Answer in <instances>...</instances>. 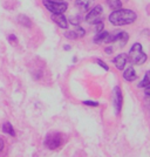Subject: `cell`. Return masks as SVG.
<instances>
[{
	"instance_id": "52a82bcc",
	"label": "cell",
	"mask_w": 150,
	"mask_h": 157,
	"mask_svg": "<svg viewBox=\"0 0 150 157\" xmlns=\"http://www.w3.org/2000/svg\"><path fill=\"white\" fill-rule=\"evenodd\" d=\"M52 20L60 27V28H68V21L66 19L63 13H53Z\"/></svg>"
},
{
	"instance_id": "8fae6325",
	"label": "cell",
	"mask_w": 150,
	"mask_h": 157,
	"mask_svg": "<svg viewBox=\"0 0 150 157\" xmlns=\"http://www.w3.org/2000/svg\"><path fill=\"white\" fill-rule=\"evenodd\" d=\"M108 33L109 32H106V31H102V32L98 33L96 35H95V38H94V42L95 44H102V42H105L106 38H107V35H108Z\"/></svg>"
},
{
	"instance_id": "ba28073f",
	"label": "cell",
	"mask_w": 150,
	"mask_h": 157,
	"mask_svg": "<svg viewBox=\"0 0 150 157\" xmlns=\"http://www.w3.org/2000/svg\"><path fill=\"white\" fill-rule=\"evenodd\" d=\"M127 59H128L127 54L122 53V54H118L113 62H114V65L116 66V68L118 71H123L124 67H125V63H127Z\"/></svg>"
},
{
	"instance_id": "8992f818",
	"label": "cell",
	"mask_w": 150,
	"mask_h": 157,
	"mask_svg": "<svg viewBox=\"0 0 150 157\" xmlns=\"http://www.w3.org/2000/svg\"><path fill=\"white\" fill-rule=\"evenodd\" d=\"M102 13H103V7H102V5H96V6H94V8L86 17V21L88 24H94L98 20L101 19Z\"/></svg>"
},
{
	"instance_id": "6da1fadb",
	"label": "cell",
	"mask_w": 150,
	"mask_h": 157,
	"mask_svg": "<svg viewBox=\"0 0 150 157\" xmlns=\"http://www.w3.org/2000/svg\"><path fill=\"white\" fill-rule=\"evenodd\" d=\"M137 18V14L131 10H123L120 8L116 11H113L109 15V21L115 26H124L133 24Z\"/></svg>"
},
{
	"instance_id": "7c38bea8",
	"label": "cell",
	"mask_w": 150,
	"mask_h": 157,
	"mask_svg": "<svg viewBox=\"0 0 150 157\" xmlns=\"http://www.w3.org/2000/svg\"><path fill=\"white\" fill-rule=\"evenodd\" d=\"M107 4H108V6L110 7L113 11H116V10L122 8L121 0H107Z\"/></svg>"
},
{
	"instance_id": "9a60e30c",
	"label": "cell",
	"mask_w": 150,
	"mask_h": 157,
	"mask_svg": "<svg viewBox=\"0 0 150 157\" xmlns=\"http://www.w3.org/2000/svg\"><path fill=\"white\" fill-rule=\"evenodd\" d=\"M149 83H150V81H149V73L147 72V73H145V75H144L143 81L138 83V88H144V87L149 86Z\"/></svg>"
},
{
	"instance_id": "e0dca14e",
	"label": "cell",
	"mask_w": 150,
	"mask_h": 157,
	"mask_svg": "<svg viewBox=\"0 0 150 157\" xmlns=\"http://www.w3.org/2000/svg\"><path fill=\"white\" fill-rule=\"evenodd\" d=\"M65 36L67 38V39H71V40H75L79 38L78 33L75 32V31H68V32H66Z\"/></svg>"
},
{
	"instance_id": "9c48e42d",
	"label": "cell",
	"mask_w": 150,
	"mask_h": 157,
	"mask_svg": "<svg viewBox=\"0 0 150 157\" xmlns=\"http://www.w3.org/2000/svg\"><path fill=\"white\" fill-rule=\"evenodd\" d=\"M123 78H124V80H127V81H129V82L135 81L136 78H137L136 73H135V69H134L133 67L127 68V69L123 72Z\"/></svg>"
},
{
	"instance_id": "603a6c76",
	"label": "cell",
	"mask_w": 150,
	"mask_h": 157,
	"mask_svg": "<svg viewBox=\"0 0 150 157\" xmlns=\"http://www.w3.org/2000/svg\"><path fill=\"white\" fill-rule=\"evenodd\" d=\"M144 88H145V96H148V95H149V86H147V87H144Z\"/></svg>"
},
{
	"instance_id": "cb8c5ba5",
	"label": "cell",
	"mask_w": 150,
	"mask_h": 157,
	"mask_svg": "<svg viewBox=\"0 0 150 157\" xmlns=\"http://www.w3.org/2000/svg\"><path fill=\"white\" fill-rule=\"evenodd\" d=\"M106 52H107V54H110V53L113 52V48H111V47H108V48H106Z\"/></svg>"
},
{
	"instance_id": "44dd1931",
	"label": "cell",
	"mask_w": 150,
	"mask_h": 157,
	"mask_svg": "<svg viewBox=\"0 0 150 157\" xmlns=\"http://www.w3.org/2000/svg\"><path fill=\"white\" fill-rule=\"evenodd\" d=\"M7 39H8V41H10V42H13V44H15V42H17V36H15L14 34H10Z\"/></svg>"
},
{
	"instance_id": "3957f363",
	"label": "cell",
	"mask_w": 150,
	"mask_h": 157,
	"mask_svg": "<svg viewBox=\"0 0 150 157\" xmlns=\"http://www.w3.org/2000/svg\"><path fill=\"white\" fill-rule=\"evenodd\" d=\"M45 147L51 150H56L63 144V135L60 132H51L45 138Z\"/></svg>"
},
{
	"instance_id": "d6986e66",
	"label": "cell",
	"mask_w": 150,
	"mask_h": 157,
	"mask_svg": "<svg viewBox=\"0 0 150 157\" xmlns=\"http://www.w3.org/2000/svg\"><path fill=\"white\" fill-rule=\"evenodd\" d=\"M95 62H96L98 65L101 66V67H103V69H105V71H108V69H109V67H108V66L106 65V63L103 62V61H101V60L96 59V60H95Z\"/></svg>"
},
{
	"instance_id": "4fadbf2b",
	"label": "cell",
	"mask_w": 150,
	"mask_h": 157,
	"mask_svg": "<svg viewBox=\"0 0 150 157\" xmlns=\"http://www.w3.org/2000/svg\"><path fill=\"white\" fill-rule=\"evenodd\" d=\"M129 35L127 32H118V38L117 41L120 42V46H125V44L128 42Z\"/></svg>"
},
{
	"instance_id": "5b68a950",
	"label": "cell",
	"mask_w": 150,
	"mask_h": 157,
	"mask_svg": "<svg viewBox=\"0 0 150 157\" xmlns=\"http://www.w3.org/2000/svg\"><path fill=\"white\" fill-rule=\"evenodd\" d=\"M113 105L115 108V114L118 115L120 111H121V108H122V102H123V98H122V93H121V89L120 87H114L113 89Z\"/></svg>"
},
{
	"instance_id": "ac0fdd59",
	"label": "cell",
	"mask_w": 150,
	"mask_h": 157,
	"mask_svg": "<svg viewBox=\"0 0 150 157\" xmlns=\"http://www.w3.org/2000/svg\"><path fill=\"white\" fill-rule=\"evenodd\" d=\"M94 25H95V28H96V33H100L103 31V28H105V24H103V21L100 19L98 20L96 22H94Z\"/></svg>"
},
{
	"instance_id": "ffe728a7",
	"label": "cell",
	"mask_w": 150,
	"mask_h": 157,
	"mask_svg": "<svg viewBox=\"0 0 150 157\" xmlns=\"http://www.w3.org/2000/svg\"><path fill=\"white\" fill-rule=\"evenodd\" d=\"M83 105H91V107H98V102H95V101H83Z\"/></svg>"
},
{
	"instance_id": "5bb4252c",
	"label": "cell",
	"mask_w": 150,
	"mask_h": 157,
	"mask_svg": "<svg viewBox=\"0 0 150 157\" xmlns=\"http://www.w3.org/2000/svg\"><path fill=\"white\" fill-rule=\"evenodd\" d=\"M2 130H4V132H6V134L11 135V136H15V131L13 129V125L11 124L10 122H5L2 124Z\"/></svg>"
},
{
	"instance_id": "277c9868",
	"label": "cell",
	"mask_w": 150,
	"mask_h": 157,
	"mask_svg": "<svg viewBox=\"0 0 150 157\" xmlns=\"http://www.w3.org/2000/svg\"><path fill=\"white\" fill-rule=\"evenodd\" d=\"M42 4L52 13H63L68 8L67 2L61 1V0H44Z\"/></svg>"
},
{
	"instance_id": "2e32d148",
	"label": "cell",
	"mask_w": 150,
	"mask_h": 157,
	"mask_svg": "<svg viewBox=\"0 0 150 157\" xmlns=\"http://www.w3.org/2000/svg\"><path fill=\"white\" fill-rule=\"evenodd\" d=\"M19 22H21L24 26H26V27L32 26V22H31V21H29V19H28L27 17H25V15H21V17H19Z\"/></svg>"
},
{
	"instance_id": "7a4b0ae2",
	"label": "cell",
	"mask_w": 150,
	"mask_h": 157,
	"mask_svg": "<svg viewBox=\"0 0 150 157\" xmlns=\"http://www.w3.org/2000/svg\"><path fill=\"white\" fill-rule=\"evenodd\" d=\"M147 59H148V56L143 52L142 45L138 44V42H135L131 46L130 51H129V60H130V62L134 63V65H142L147 61Z\"/></svg>"
},
{
	"instance_id": "30bf717a",
	"label": "cell",
	"mask_w": 150,
	"mask_h": 157,
	"mask_svg": "<svg viewBox=\"0 0 150 157\" xmlns=\"http://www.w3.org/2000/svg\"><path fill=\"white\" fill-rule=\"evenodd\" d=\"M75 4H76V6L80 7L81 10L86 11V10H88V8L94 4V0H76Z\"/></svg>"
},
{
	"instance_id": "7402d4cb",
	"label": "cell",
	"mask_w": 150,
	"mask_h": 157,
	"mask_svg": "<svg viewBox=\"0 0 150 157\" xmlns=\"http://www.w3.org/2000/svg\"><path fill=\"white\" fill-rule=\"evenodd\" d=\"M4 148H5V142H4V140L0 137V152L4 150Z\"/></svg>"
}]
</instances>
